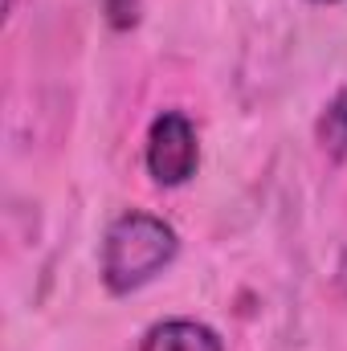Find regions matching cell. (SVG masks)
Instances as JSON below:
<instances>
[{"label": "cell", "instance_id": "6da1fadb", "mask_svg": "<svg viewBox=\"0 0 347 351\" xmlns=\"http://www.w3.org/2000/svg\"><path fill=\"white\" fill-rule=\"evenodd\" d=\"M180 237L164 217L123 213L102 237V282L110 294H131L147 286L164 265H172Z\"/></svg>", "mask_w": 347, "mask_h": 351}, {"label": "cell", "instance_id": "7a4b0ae2", "mask_svg": "<svg viewBox=\"0 0 347 351\" xmlns=\"http://www.w3.org/2000/svg\"><path fill=\"white\" fill-rule=\"evenodd\" d=\"M200 164V143H196V127L184 110H164L156 114L152 131H147V172L164 188H180L196 176Z\"/></svg>", "mask_w": 347, "mask_h": 351}, {"label": "cell", "instance_id": "3957f363", "mask_svg": "<svg viewBox=\"0 0 347 351\" xmlns=\"http://www.w3.org/2000/svg\"><path fill=\"white\" fill-rule=\"evenodd\" d=\"M139 351H225L221 335L196 319H168V323H156Z\"/></svg>", "mask_w": 347, "mask_h": 351}, {"label": "cell", "instance_id": "5b68a950", "mask_svg": "<svg viewBox=\"0 0 347 351\" xmlns=\"http://www.w3.org/2000/svg\"><path fill=\"white\" fill-rule=\"evenodd\" d=\"M102 12H106V25H110V29L127 33V29L139 25V16H143V0H102Z\"/></svg>", "mask_w": 347, "mask_h": 351}, {"label": "cell", "instance_id": "8992f818", "mask_svg": "<svg viewBox=\"0 0 347 351\" xmlns=\"http://www.w3.org/2000/svg\"><path fill=\"white\" fill-rule=\"evenodd\" d=\"M323 4H331V0H323Z\"/></svg>", "mask_w": 347, "mask_h": 351}, {"label": "cell", "instance_id": "277c9868", "mask_svg": "<svg viewBox=\"0 0 347 351\" xmlns=\"http://www.w3.org/2000/svg\"><path fill=\"white\" fill-rule=\"evenodd\" d=\"M315 139H319V147H323L335 164L347 160V90H339V94L327 102V110L319 114Z\"/></svg>", "mask_w": 347, "mask_h": 351}]
</instances>
